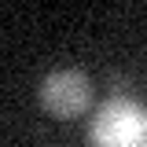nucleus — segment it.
<instances>
[{"label":"nucleus","instance_id":"1","mask_svg":"<svg viewBox=\"0 0 147 147\" xmlns=\"http://www.w3.org/2000/svg\"><path fill=\"white\" fill-rule=\"evenodd\" d=\"M92 147H147V107L132 96H114L88 125Z\"/></svg>","mask_w":147,"mask_h":147},{"label":"nucleus","instance_id":"2","mask_svg":"<svg viewBox=\"0 0 147 147\" xmlns=\"http://www.w3.org/2000/svg\"><path fill=\"white\" fill-rule=\"evenodd\" d=\"M40 107L55 118H77L92 107V81L81 70H52L40 81Z\"/></svg>","mask_w":147,"mask_h":147}]
</instances>
